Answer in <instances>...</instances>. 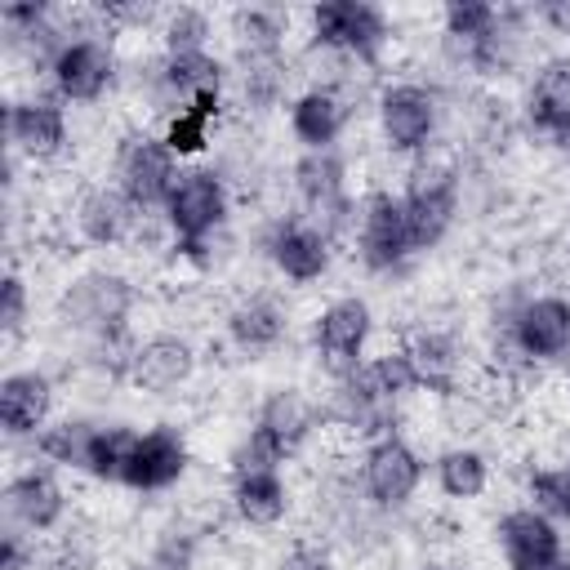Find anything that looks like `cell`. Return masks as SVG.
I'll return each mask as SVG.
<instances>
[{
	"instance_id": "6da1fadb",
	"label": "cell",
	"mask_w": 570,
	"mask_h": 570,
	"mask_svg": "<svg viewBox=\"0 0 570 570\" xmlns=\"http://www.w3.org/2000/svg\"><path fill=\"white\" fill-rule=\"evenodd\" d=\"M490 330L508 370L570 365V294L561 289H508L490 312Z\"/></svg>"
},
{
	"instance_id": "7a4b0ae2",
	"label": "cell",
	"mask_w": 570,
	"mask_h": 570,
	"mask_svg": "<svg viewBox=\"0 0 570 570\" xmlns=\"http://www.w3.org/2000/svg\"><path fill=\"white\" fill-rule=\"evenodd\" d=\"M138 303H142V289H138V281L125 267L94 263V267H80L58 289L53 321L80 347L120 343V338H134V312H138Z\"/></svg>"
},
{
	"instance_id": "3957f363",
	"label": "cell",
	"mask_w": 570,
	"mask_h": 570,
	"mask_svg": "<svg viewBox=\"0 0 570 570\" xmlns=\"http://www.w3.org/2000/svg\"><path fill=\"white\" fill-rule=\"evenodd\" d=\"M232 218V183L218 165H183L165 209L160 227L169 240L174 263L205 272L214 263V240L223 236Z\"/></svg>"
},
{
	"instance_id": "277c9868",
	"label": "cell",
	"mask_w": 570,
	"mask_h": 570,
	"mask_svg": "<svg viewBox=\"0 0 570 570\" xmlns=\"http://www.w3.org/2000/svg\"><path fill=\"white\" fill-rule=\"evenodd\" d=\"M321 428H325L321 401H312L303 387H285V383L267 387L263 401L254 405L249 428L227 454V472L232 468H285L289 459L303 454V445Z\"/></svg>"
},
{
	"instance_id": "5b68a950",
	"label": "cell",
	"mask_w": 570,
	"mask_h": 570,
	"mask_svg": "<svg viewBox=\"0 0 570 570\" xmlns=\"http://www.w3.org/2000/svg\"><path fill=\"white\" fill-rule=\"evenodd\" d=\"M49 94H58L67 107H98L120 85V49L116 36L98 22L94 4L76 9V31L62 40L45 71Z\"/></svg>"
},
{
	"instance_id": "8992f818",
	"label": "cell",
	"mask_w": 570,
	"mask_h": 570,
	"mask_svg": "<svg viewBox=\"0 0 570 570\" xmlns=\"http://www.w3.org/2000/svg\"><path fill=\"white\" fill-rule=\"evenodd\" d=\"M441 125H445V102H441L436 85L414 80V76L379 85V94H374V134H379L387 156H396L405 165L428 160L436 138H441Z\"/></svg>"
},
{
	"instance_id": "52a82bcc",
	"label": "cell",
	"mask_w": 570,
	"mask_h": 570,
	"mask_svg": "<svg viewBox=\"0 0 570 570\" xmlns=\"http://www.w3.org/2000/svg\"><path fill=\"white\" fill-rule=\"evenodd\" d=\"M303 22L312 49L365 71H374L392 45V18L383 4L370 0H321L303 13Z\"/></svg>"
},
{
	"instance_id": "ba28073f",
	"label": "cell",
	"mask_w": 570,
	"mask_h": 570,
	"mask_svg": "<svg viewBox=\"0 0 570 570\" xmlns=\"http://www.w3.org/2000/svg\"><path fill=\"white\" fill-rule=\"evenodd\" d=\"M289 187H294L303 218H312L334 245L352 240L361 196L352 191V169L338 147L334 151H298L289 165Z\"/></svg>"
},
{
	"instance_id": "9c48e42d",
	"label": "cell",
	"mask_w": 570,
	"mask_h": 570,
	"mask_svg": "<svg viewBox=\"0 0 570 570\" xmlns=\"http://www.w3.org/2000/svg\"><path fill=\"white\" fill-rule=\"evenodd\" d=\"M396 196H401V209H405V223H410V236H414L419 254H432L436 245H445V236L459 223L463 174H459L454 160L428 156V160L405 165V178H401Z\"/></svg>"
},
{
	"instance_id": "30bf717a",
	"label": "cell",
	"mask_w": 570,
	"mask_h": 570,
	"mask_svg": "<svg viewBox=\"0 0 570 570\" xmlns=\"http://www.w3.org/2000/svg\"><path fill=\"white\" fill-rule=\"evenodd\" d=\"M352 254L365 267V276H379V281H396V276H405L414 267L419 245L410 236L401 196L392 187L361 191L356 227H352Z\"/></svg>"
},
{
	"instance_id": "8fae6325",
	"label": "cell",
	"mask_w": 570,
	"mask_h": 570,
	"mask_svg": "<svg viewBox=\"0 0 570 570\" xmlns=\"http://www.w3.org/2000/svg\"><path fill=\"white\" fill-rule=\"evenodd\" d=\"M401 396H392L374 374L370 365L343 374V379H330V392L321 401V419L325 428H334L338 436L356 441V445H370L379 436H392L401 432Z\"/></svg>"
},
{
	"instance_id": "7c38bea8",
	"label": "cell",
	"mask_w": 570,
	"mask_h": 570,
	"mask_svg": "<svg viewBox=\"0 0 570 570\" xmlns=\"http://www.w3.org/2000/svg\"><path fill=\"white\" fill-rule=\"evenodd\" d=\"M183 174V160L165 147L160 134L151 129H129L116 147H111V183L125 191V200L147 214V218H160L174 183Z\"/></svg>"
},
{
	"instance_id": "4fadbf2b",
	"label": "cell",
	"mask_w": 570,
	"mask_h": 570,
	"mask_svg": "<svg viewBox=\"0 0 570 570\" xmlns=\"http://www.w3.org/2000/svg\"><path fill=\"white\" fill-rule=\"evenodd\" d=\"M374 307L365 294H338L330 303L316 307L312 325H307V343H312V361L330 374L343 379L352 370H361L370 361V343H374Z\"/></svg>"
},
{
	"instance_id": "5bb4252c",
	"label": "cell",
	"mask_w": 570,
	"mask_h": 570,
	"mask_svg": "<svg viewBox=\"0 0 570 570\" xmlns=\"http://www.w3.org/2000/svg\"><path fill=\"white\" fill-rule=\"evenodd\" d=\"M352 472H356L361 494L383 517H396L419 499L423 476H428V459L419 454V445L405 432H392V436H379V441L361 445Z\"/></svg>"
},
{
	"instance_id": "9a60e30c",
	"label": "cell",
	"mask_w": 570,
	"mask_h": 570,
	"mask_svg": "<svg viewBox=\"0 0 570 570\" xmlns=\"http://www.w3.org/2000/svg\"><path fill=\"white\" fill-rule=\"evenodd\" d=\"M4 151L36 165H58L71 151V116L67 102L49 89L13 94L4 107Z\"/></svg>"
},
{
	"instance_id": "2e32d148",
	"label": "cell",
	"mask_w": 570,
	"mask_h": 570,
	"mask_svg": "<svg viewBox=\"0 0 570 570\" xmlns=\"http://www.w3.org/2000/svg\"><path fill=\"white\" fill-rule=\"evenodd\" d=\"M258 249L267 258V267L294 285V289H307V285H321L334 267V240L312 223L303 218L298 209H285V214H272L263 227H258Z\"/></svg>"
},
{
	"instance_id": "e0dca14e",
	"label": "cell",
	"mask_w": 570,
	"mask_h": 570,
	"mask_svg": "<svg viewBox=\"0 0 570 570\" xmlns=\"http://www.w3.org/2000/svg\"><path fill=\"white\" fill-rule=\"evenodd\" d=\"M209 89H227V62L214 49H200V53H165V49H156L138 71V94L160 120L169 111L187 107L191 98L209 94Z\"/></svg>"
},
{
	"instance_id": "ac0fdd59",
	"label": "cell",
	"mask_w": 570,
	"mask_h": 570,
	"mask_svg": "<svg viewBox=\"0 0 570 570\" xmlns=\"http://www.w3.org/2000/svg\"><path fill=\"white\" fill-rule=\"evenodd\" d=\"M534 13L530 9H517V4H503L499 22L481 36V40H468V45H441L445 62L472 80H508L517 76V67L525 62L530 53V36H534Z\"/></svg>"
},
{
	"instance_id": "d6986e66",
	"label": "cell",
	"mask_w": 570,
	"mask_h": 570,
	"mask_svg": "<svg viewBox=\"0 0 570 570\" xmlns=\"http://www.w3.org/2000/svg\"><path fill=\"white\" fill-rule=\"evenodd\" d=\"M200 374V352L183 330H151L134 343L125 387L138 396H178Z\"/></svg>"
},
{
	"instance_id": "ffe728a7",
	"label": "cell",
	"mask_w": 570,
	"mask_h": 570,
	"mask_svg": "<svg viewBox=\"0 0 570 570\" xmlns=\"http://www.w3.org/2000/svg\"><path fill=\"white\" fill-rule=\"evenodd\" d=\"M401 347L419 374V392L436 401H459L468 392V343L454 325H414Z\"/></svg>"
},
{
	"instance_id": "44dd1931",
	"label": "cell",
	"mask_w": 570,
	"mask_h": 570,
	"mask_svg": "<svg viewBox=\"0 0 570 570\" xmlns=\"http://www.w3.org/2000/svg\"><path fill=\"white\" fill-rule=\"evenodd\" d=\"M191 472V441L178 423H151L138 432L120 490L129 494H165L174 485H183Z\"/></svg>"
},
{
	"instance_id": "7402d4cb",
	"label": "cell",
	"mask_w": 570,
	"mask_h": 570,
	"mask_svg": "<svg viewBox=\"0 0 570 570\" xmlns=\"http://www.w3.org/2000/svg\"><path fill=\"white\" fill-rule=\"evenodd\" d=\"M67 512H71V499H67V485H62L58 468L27 463V468L9 472V481H4V525H18V530L45 539V534L67 525Z\"/></svg>"
},
{
	"instance_id": "603a6c76",
	"label": "cell",
	"mask_w": 570,
	"mask_h": 570,
	"mask_svg": "<svg viewBox=\"0 0 570 570\" xmlns=\"http://www.w3.org/2000/svg\"><path fill=\"white\" fill-rule=\"evenodd\" d=\"M352 94L334 80H312L285 102V125L298 151H334L352 125Z\"/></svg>"
},
{
	"instance_id": "cb8c5ba5",
	"label": "cell",
	"mask_w": 570,
	"mask_h": 570,
	"mask_svg": "<svg viewBox=\"0 0 570 570\" xmlns=\"http://www.w3.org/2000/svg\"><path fill=\"white\" fill-rule=\"evenodd\" d=\"M147 223H151V218L138 214L111 178L80 187V196L71 200V227H76V236H80L89 249H120V245H134V240H142Z\"/></svg>"
},
{
	"instance_id": "d4e9b609",
	"label": "cell",
	"mask_w": 570,
	"mask_h": 570,
	"mask_svg": "<svg viewBox=\"0 0 570 570\" xmlns=\"http://www.w3.org/2000/svg\"><path fill=\"white\" fill-rule=\"evenodd\" d=\"M285 338H289V307L272 289H249V294H236L227 303V312H223V343L236 356L263 361Z\"/></svg>"
},
{
	"instance_id": "484cf974",
	"label": "cell",
	"mask_w": 570,
	"mask_h": 570,
	"mask_svg": "<svg viewBox=\"0 0 570 570\" xmlns=\"http://www.w3.org/2000/svg\"><path fill=\"white\" fill-rule=\"evenodd\" d=\"M58 383L45 365H18L0 379V428L9 441H36L53 423Z\"/></svg>"
},
{
	"instance_id": "4316f807",
	"label": "cell",
	"mask_w": 570,
	"mask_h": 570,
	"mask_svg": "<svg viewBox=\"0 0 570 570\" xmlns=\"http://www.w3.org/2000/svg\"><path fill=\"white\" fill-rule=\"evenodd\" d=\"M494 543L508 570H548L570 552L561 525L530 503H517L494 521Z\"/></svg>"
},
{
	"instance_id": "83f0119b",
	"label": "cell",
	"mask_w": 570,
	"mask_h": 570,
	"mask_svg": "<svg viewBox=\"0 0 570 570\" xmlns=\"http://www.w3.org/2000/svg\"><path fill=\"white\" fill-rule=\"evenodd\" d=\"M227 508L249 530H276L294 512V490L285 468H232L227 472Z\"/></svg>"
},
{
	"instance_id": "f1b7e54d",
	"label": "cell",
	"mask_w": 570,
	"mask_h": 570,
	"mask_svg": "<svg viewBox=\"0 0 570 570\" xmlns=\"http://www.w3.org/2000/svg\"><path fill=\"white\" fill-rule=\"evenodd\" d=\"M521 116L548 142H557L570 129V53H548L530 67V80L521 94Z\"/></svg>"
},
{
	"instance_id": "f546056e",
	"label": "cell",
	"mask_w": 570,
	"mask_h": 570,
	"mask_svg": "<svg viewBox=\"0 0 570 570\" xmlns=\"http://www.w3.org/2000/svg\"><path fill=\"white\" fill-rule=\"evenodd\" d=\"M227 102H232V94H227V89H209V94L191 98L187 107L169 111V116L160 120V129H156V134L165 138V147H169L183 165H196V156L214 142V129L223 125Z\"/></svg>"
},
{
	"instance_id": "4dcf8cb0",
	"label": "cell",
	"mask_w": 570,
	"mask_h": 570,
	"mask_svg": "<svg viewBox=\"0 0 570 570\" xmlns=\"http://www.w3.org/2000/svg\"><path fill=\"white\" fill-rule=\"evenodd\" d=\"M289 85V58H232L227 62V94L245 116H267L276 111Z\"/></svg>"
},
{
	"instance_id": "1f68e13d",
	"label": "cell",
	"mask_w": 570,
	"mask_h": 570,
	"mask_svg": "<svg viewBox=\"0 0 570 570\" xmlns=\"http://www.w3.org/2000/svg\"><path fill=\"white\" fill-rule=\"evenodd\" d=\"M432 481L450 503H476L494 481V463L476 441H454L432 454Z\"/></svg>"
},
{
	"instance_id": "d6a6232c",
	"label": "cell",
	"mask_w": 570,
	"mask_h": 570,
	"mask_svg": "<svg viewBox=\"0 0 570 570\" xmlns=\"http://www.w3.org/2000/svg\"><path fill=\"white\" fill-rule=\"evenodd\" d=\"M232 58H285L289 13L276 4H240L227 13Z\"/></svg>"
},
{
	"instance_id": "836d02e7",
	"label": "cell",
	"mask_w": 570,
	"mask_h": 570,
	"mask_svg": "<svg viewBox=\"0 0 570 570\" xmlns=\"http://www.w3.org/2000/svg\"><path fill=\"white\" fill-rule=\"evenodd\" d=\"M98 423H102V419H89V414H62V419H53V423L31 441L36 463H49V468H58V472H80Z\"/></svg>"
},
{
	"instance_id": "e575fe53",
	"label": "cell",
	"mask_w": 570,
	"mask_h": 570,
	"mask_svg": "<svg viewBox=\"0 0 570 570\" xmlns=\"http://www.w3.org/2000/svg\"><path fill=\"white\" fill-rule=\"evenodd\" d=\"M134 441H138V428H129V423H98L80 476H89L94 485H120Z\"/></svg>"
},
{
	"instance_id": "d590c367",
	"label": "cell",
	"mask_w": 570,
	"mask_h": 570,
	"mask_svg": "<svg viewBox=\"0 0 570 570\" xmlns=\"http://www.w3.org/2000/svg\"><path fill=\"white\" fill-rule=\"evenodd\" d=\"M521 494L534 512L570 525V468L566 463H530L521 476Z\"/></svg>"
},
{
	"instance_id": "8d00e7d4",
	"label": "cell",
	"mask_w": 570,
	"mask_h": 570,
	"mask_svg": "<svg viewBox=\"0 0 570 570\" xmlns=\"http://www.w3.org/2000/svg\"><path fill=\"white\" fill-rule=\"evenodd\" d=\"M156 36H160V49L165 53H200V49H214V13L200 9V4H174V9H165Z\"/></svg>"
},
{
	"instance_id": "74e56055",
	"label": "cell",
	"mask_w": 570,
	"mask_h": 570,
	"mask_svg": "<svg viewBox=\"0 0 570 570\" xmlns=\"http://www.w3.org/2000/svg\"><path fill=\"white\" fill-rule=\"evenodd\" d=\"M196 561H200V530L169 525L151 539L147 557H138L129 570H196Z\"/></svg>"
},
{
	"instance_id": "f35d334b",
	"label": "cell",
	"mask_w": 570,
	"mask_h": 570,
	"mask_svg": "<svg viewBox=\"0 0 570 570\" xmlns=\"http://www.w3.org/2000/svg\"><path fill=\"white\" fill-rule=\"evenodd\" d=\"M27 325H31V285L18 267H9L0 281V334H4V343H18L27 334Z\"/></svg>"
},
{
	"instance_id": "ab89813d",
	"label": "cell",
	"mask_w": 570,
	"mask_h": 570,
	"mask_svg": "<svg viewBox=\"0 0 570 570\" xmlns=\"http://www.w3.org/2000/svg\"><path fill=\"white\" fill-rule=\"evenodd\" d=\"M267 570H338V561H334L330 543H321V539H298V543L281 548Z\"/></svg>"
},
{
	"instance_id": "60d3db41",
	"label": "cell",
	"mask_w": 570,
	"mask_h": 570,
	"mask_svg": "<svg viewBox=\"0 0 570 570\" xmlns=\"http://www.w3.org/2000/svg\"><path fill=\"white\" fill-rule=\"evenodd\" d=\"M40 539L18 530V525H4L0 534V570H40Z\"/></svg>"
},
{
	"instance_id": "b9f144b4",
	"label": "cell",
	"mask_w": 570,
	"mask_h": 570,
	"mask_svg": "<svg viewBox=\"0 0 570 570\" xmlns=\"http://www.w3.org/2000/svg\"><path fill=\"white\" fill-rule=\"evenodd\" d=\"M530 13H534L539 31H548V36L570 45V0H539V4H530Z\"/></svg>"
},
{
	"instance_id": "7bdbcfd3",
	"label": "cell",
	"mask_w": 570,
	"mask_h": 570,
	"mask_svg": "<svg viewBox=\"0 0 570 570\" xmlns=\"http://www.w3.org/2000/svg\"><path fill=\"white\" fill-rule=\"evenodd\" d=\"M552 147H557V151H561V156H566V160H570V129H566V134H561V138H557V142H552Z\"/></svg>"
},
{
	"instance_id": "ee69618b",
	"label": "cell",
	"mask_w": 570,
	"mask_h": 570,
	"mask_svg": "<svg viewBox=\"0 0 570 570\" xmlns=\"http://www.w3.org/2000/svg\"><path fill=\"white\" fill-rule=\"evenodd\" d=\"M419 570H459V566H450V561H423Z\"/></svg>"
},
{
	"instance_id": "f6af8a7d",
	"label": "cell",
	"mask_w": 570,
	"mask_h": 570,
	"mask_svg": "<svg viewBox=\"0 0 570 570\" xmlns=\"http://www.w3.org/2000/svg\"><path fill=\"white\" fill-rule=\"evenodd\" d=\"M566 396H570V365H566Z\"/></svg>"
},
{
	"instance_id": "bcb514c9",
	"label": "cell",
	"mask_w": 570,
	"mask_h": 570,
	"mask_svg": "<svg viewBox=\"0 0 570 570\" xmlns=\"http://www.w3.org/2000/svg\"><path fill=\"white\" fill-rule=\"evenodd\" d=\"M561 463H566V468H570V450H566V459H561Z\"/></svg>"
}]
</instances>
